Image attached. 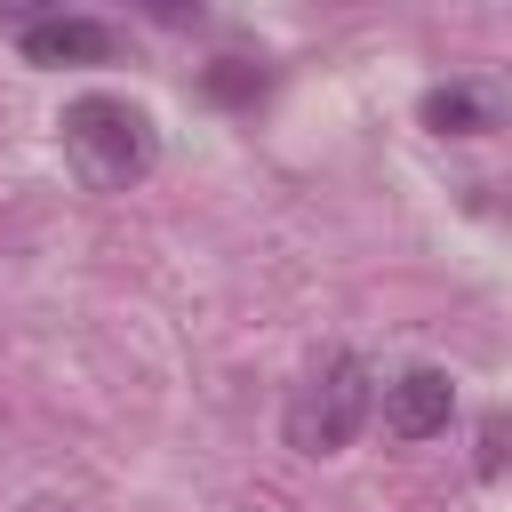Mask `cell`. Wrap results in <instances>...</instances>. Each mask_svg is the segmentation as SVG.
I'll return each mask as SVG.
<instances>
[{
    "label": "cell",
    "instance_id": "cell-6",
    "mask_svg": "<svg viewBox=\"0 0 512 512\" xmlns=\"http://www.w3.org/2000/svg\"><path fill=\"white\" fill-rule=\"evenodd\" d=\"M208 88H216L224 104H248V96H264V72H248V64H216Z\"/></svg>",
    "mask_w": 512,
    "mask_h": 512
},
{
    "label": "cell",
    "instance_id": "cell-1",
    "mask_svg": "<svg viewBox=\"0 0 512 512\" xmlns=\"http://www.w3.org/2000/svg\"><path fill=\"white\" fill-rule=\"evenodd\" d=\"M64 152H72V168H80L96 192H128V184L152 176V160H160L152 120H144L128 96H72V104H64Z\"/></svg>",
    "mask_w": 512,
    "mask_h": 512
},
{
    "label": "cell",
    "instance_id": "cell-5",
    "mask_svg": "<svg viewBox=\"0 0 512 512\" xmlns=\"http://www.w3.org/2000/svg\"><path fill=\"white\" fill-rule=\"evenodd\" d=\"M424 120H432L440 136H488V128H496V104L456 80V88H432V96H424Z\"/></svg>",
    "mask_w": 512,
    "mask_h": 512
},
{
    "label": "cell",
    "instance_id": "cell-4",
    "mask_svg": "<svg viewBox=\"0 0 512 512\" xmlns=\"http://www.w3.org/2000/svg\"><path fill=\"white\" fill-rule=\"evenodd\" d=\"M112 48H120V32L96 24V16H40V24H24V56L32 64H104Z\"/></svg>",
    "mask_w": 512,
    "mask_h": 512
},
{
    "label": "cell",
    "instance_id": "cell-2",
    "mask_svg": "<svg viewBox=\"0 0 512 512\" xmlns=\"http://www.w3.org/2000/svg\"><path fill=\"white\" fill-rule=\"evenodd\" d=\"M368 408H376V376H368V360H360V352H328V360L296 384V400H288V448H304V456H336V448L368 424Z\"/></svg>",
    "mask_w": 512,
    "mask_h": 512
},
{
    "label": "cell",
    "instance_id": "cell-3",
    "mask_svg": "<svg viewBox=\"0 0 512 512\" xmlns=\"http://www.w3.org/2000/svg\"><path fill=\"white\" fill-rule=\"evenodd\" d=\"M448 416H456V384L440 368H408V376L384 384V432L432 440V432H448Z\"/></svg>",
    "mask_w": 512,
    "mask_h": 512
}]
</instances>
